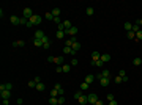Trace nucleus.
Returning <instances> with one entry per match:
<instances>
[{"mask_svg": "<svg viewBox=\"0 0 142 105\" xmlns=\"http://www.w3.org/2000/svg\"><path fill=\"white\" fill-rule=\"evenodd\" d=\"M63 27H65V30H70L71 27H73V24H71L70 20H63Z\"/></svg>", "mask_w": 142, "mask_h": 105, "instance_id": "28", "label": "nucleus"}, {"mask_svg": "<svg viewBox=\"0 0 142 105\" xmlns=\"http://www.w3.org/2000/svg\"><path fill=\"white\" fill-rule=\"evenodd\" d=\"M43 42H44V44H43V49H44V50H47L49 47H51V38H49V36H44Z\"/></svg>", "mask_w": 142, "mask_h": 105, "instance_id": "9", "label": "nucleus"}, {"mask_svg": "<svg viewBox=\"0 0 142 105\" xmlns=\"http://www.w3.org/2000/svg\"><path fill=\"white\" fill-rule=\"evenodd\" d=\"M136 39H142V30L136 33Z\"/></svg>", "mask_w": 142, "mask_h": 105, "instance_id": "45", "label": "nucleus"}, {"mask_svg": "<svg viewBox=\"0 0 142 105\" xmlns=\"http://www.w3.org/2000/svg\"><path fill=\"white\" fill-rule=\"evenodd\" d=\"M95 79H96V77H95L93 74H89V75H87V77H85V80H84V82H85V83H89V85H92Z\"/></svg>", "mask_w": 142, "mask_h": 105, "instance_id": "15", "label": "nucleus"}, {"mask_svg": "<svg viewBox=\"0 0 142 105\" xmlns=\"http://www.w3.org/2000/svg\"><path fill=\"white\" fill-rule=\"evenodd\" d=\"M106 99H107V102H111V100H114V99H115V96H114L112 93H109V94H107V97H106Z\"/></svg>", "mask_w": 142, "mask_h": 105, "instance_id": "40", "label": "nucleus"}, {"mask_svg": "<svg viewBox=\"0 0 142 105\" xmlns=\"http://www.w3.org/2000/svg\"><path fill=\"white\" fill-rule=\"evenodd\" d=\"M27 22H29V19H25V17H21V25H27Z\"/></svg>", "mask_w": 142, "mask_h": 105, "instance_id": "42", "label": "nucleus"}, {"mask_svg": "<svg viewBox=\"0 0 142 105\" xmlns=\"http://www.w3.org/2000/svg\"><path fill=\"white\" fill-rule=\"evenodd\" d=\"M0 91H13V83H10V82L2 83L0 85Z\"/></svg>", "mask_w": 142, "mask_h": 105, "instance_id": "6", "label": "nucleus"}, {"mask_svg": "<svg viewBox=\"0 0 142 105\" xmlns=\"http://www.w3.org/2000/svg\"><path fill=\"white\" fill-rule=\"evenodd\" d=\"M29 88H36V82L35 80H29Z\"/></svg>", "mask_w": 142, "mask_h": 105, "instance_id": "38", "label": "nucleus"}, {"mask_svg": "<svg viewBox=\"0 0 142 105\" xmlns=\"http://www.w3.org/2000/svg\"><path fill=\"white\" fill-rule=\"evenodd\" d=\"M118 75L122 77V79H123V77H126V71H125V69H120V71H118Z\"/></svg>", "mask_w": 142, "mask_h": 105, "instance_id": "39", "label": "nucleus"}, {"mask_svg": "<svg viewBox=\"0 0 142 105\" xmlns=\"http://www.w3.org/2000/svg\"><path fill=\"white\" fill-rule=\"evenodd\" d=\"M65 30H57V33H55V36H57V39H63L65 38Z\"/></svg>", "mask_w": 142, "mask_h": 105, "instance_id": "20", "label": "nucleus"}, {"mask_svg": "<svg viewBox=\"0 0 142 105\" xmlns=\"http://www.w3.org/2000/svg\"><path fill=\"white\" fill-rule=\"evenodd\" d=\"M77 63H79V61L76 60V58H73V60H71V63H70V64H71V66H77Z\"/></svg>", "mask_w": 142, "mask_h": 105, "instance_id": "43", "label": "nucleus"}, {"mask_svg": "<svg viewBox=\"0 0 142 105\" xmlns=\"http://www.w3.org/2000/svg\"><path fill=\"white\" fill-rule=\"evenodd\" d=\"M134 24H137V25L142 28V19H141V17H139V19H136V22H134Z\"/></svg>", "mask_w": 142, "mask_h": 105, "instance_id": "44", "label": "nucleus"}, {"mask_svg": "<svg viewBox=\"0 0 142 105\" xmlns=\"http://www.w3.org/2000/svg\"><path fill=\"white\" fill-rule=\"evenodd\" d=\"M77 31H79V28L73 25V27L70 28V30H65V33H66V35H70V36H76V35H77Z\"/></svg>", "mask_w": 142, "mask_h": 105, "instance_id": "8", "label": "nucleus"}, {"mask_svg": "<svg viewBox=\"0 0 142 105\" xmlns=\"http://www.w3.org/2000/svg\"><path fill=\"white\" fill-rule=\"evenodd\" d=\"M89 88H90V85H89V83H85V82H82L81 85H79V90L82 91V93H84V91H89Z\"/></svg>", "mask_w": 142, "mask_h": 105, "instance_id": "16", "label": "nucleus"}, {"mask_svg": "<svg viewBox=\"0 0 142 105\" xmlns=\"http://www.w3.org/2000/svg\"><path fill=\"white\" fill-rule=\"evenodd\" d=\"M101 58V53L100 52H93L92 53V61H98Z\"/></svg>", "mask_w": 142, "mask_h": 105, "instance_id": "23", "label": "nucleus"}, {"mask_svg": "<svg viewBox=\"0 0 142 105\" xmlns=\"http://www.w3.org/2000/svg\"><path fill=\"white\" fill-rule=\"evenodd\" d=\"M43 39H44V38H43ZM43 39L33 38V45H35V47H43V44H44V42H43Z\"/></svg>", "mask_w": 142, "mask_h": 105, "instance_id": "14", "label": "nucleus"}, {"mask_svg": "<svg viewBox=\"0 0 142 105\" xmlns=\"http://www.w3.org/2000/svg\"><path fill=\"white\" fill-rule=\"evenodd\" d=\"M22 14H24V17H25V19H30V17H33V11H32V8H24Z\"/></svg>", "mask_w": 142, "mask_h": 105, "instance_id": "7", "label": "nucleus"}, {"mask_svg": "<svg viewBox=\"0 0 142 105\" xmlns=\"http://www.w3.org/2000/svg\"><path fill=\"white\" fill-rule=\"evenodd\" d=\"M46 35H44V31H41V30H36L35 31V38H38V39H43Z\"/></svg>", "mask_w": 142, "mask_h": 105, "instance_id": "22", "label": "nucleus"}, {"mask_svg": "<svg viewBox=\"0 0 142 105\" xmlns=\"http://www.w3.org/2000/svg\"><path fill=\"white\" fill-rule=\"evenodd\" d=\"M10 22H11L13 25H21V17H18V16H11V17H10Z\"/></svg>", "mask_w": 142, "mask_h": 105, "instance_id": "11", "label": "nucleus"}, {"mask_svg": "<svg viewBox=\"0 0 142 105\" xmlns=\"http://www.w3.org/2000/svg\"><path fill=\"white\" fill-rule=\"evenodd\" d=\"M96 79H103V77H106V79H112V74H111V71H107V69H104V71L101 72V74L95 75Z\"/></svg>", "mask_w": 142, "mask_h": 105, "instance_id": "5", "label": "nucleus"}, {"mask_svg": "<svg viewBox=\"0 0 142 105\" xmlns=\"http://www.w3.org/2000/svg\"><path fill=\"white\" fill-rule=\"evenodd\" d=\"M54 90L59 91V96H63L65 94V90H63V86H62L60 83H55V85H54Z\"/></svg>", "mask_w": 142, "mask_h": 105, "instance_id": "12", "label": "nucleus"}, {"mask_svg": "<svg viewBox=\"0 0 142 105\" xmlns=\"http://www.w3.org/2000/svg\"><path fill=\"white\" fill-rule=\"evenodd\" d=\"M126 36H128V39H136V33L134 31H128Z\"/></svg>", "mask_w": 142, "mask_h": 105, "instance_id": "34", "label": "nucleus"}, {"mask_svg": "<svg viewBox=\"0 0 142 105\" xmlns=\"http://www.w3.org/2000/svg\"><path fill=\"white\" fill-rule=\"evenodd\" d=\"M3 105H10V99H3Z\"/></svg>", "mask_w": 142, "mask_h": 105, "instance_id": "50", "label": "nucleus"}, {"mask_svg": "<svg viewBox=\"0 0 142 105\" xmlns=\"http://www.w3.org/2000/svg\"><path fill=\"white\" fill-rule=\"evenodd\" d=\"M24 45H25V42H24L22 39H18V41L13 42V47H24Z\"/></svg>", "mask_w": 142, "mask_h": 105, "instance_id": "17", "label": "nucleus"}, {"mask_svg": "<svg viewBox=\"0 0 142 105\" xmlns=\"http://www.w3.org/2000/svg\"><path fill=\"white\" fill-rule=\"evenodd\" d=\"M133 64H134V66H141L142 64V58H139V56L133 58Z\"/></svg>", "mask_w": 142, "mask_h": 105, "instance_id": "26", "label": "nucleus"}, {"mask_svg": "<svg viewBox=\"0 0 142 105\" xmlns=\"http://www.w3.org/2000/svg\"><path fill=\"white\" fill-rule=\"evenodd\" d=\"M44 19H47V20H54V16H52V13H51V11H47V13L44 14Z\"/></svg>", "mask_w": 142, "mask_h": 105, "instance_id": "31", "label": "nucleus"}, {"mask_svg": "<svg viewBox=\"0 0 142 105\" xmlns=\"http://www.w3.org/2000/svg\"><path fill=\"white\" fill-rule=\"evenodd\" d=\"M11 94H13V91H0V97L2 99H10Z\"/></svg>", "mask_w": 142, "mask_h": 105, "instance_id": "13", "label": "nucleus"}, {"mask_svg": "<svg viewBox=\"0 0 142 105\" xmlns=\"http://www.w3.org/2000/svg\"><path fill=\"white\" fill-rule=\"evenodd\" d=\"M92 66H96V68H103L104 66V63L101 60H98V61H92Z\"/></svg>", "mask_w": 142, "mask_h": 105, "instance_id": "27", "label": "nucleus"}, {"mask_svg": "<svg viewBox=\"0 0 142 105\" xmlns=\"http://www.w3.org/2000/svg\"><path fill=\"white\" fill-rule=\"evenodd\" d=\"M65 104V97L63 96H59V105H63Z\"/></svg>", "mask_w": 142, "mask_h": 105, "instance_id": "41", "label": "nucleus"}, {"mask_svg": "<svg viewBox=\"0 0 142 105\" xmlns=\"http://www.w3.org/2000/svg\"><path fill=\"white\" fill-rule=\"evenodd\" d=\"M54 22H55L57 25H60V24H62V20H60V17H54Z\"/></svg>", "mask_w": 142, "mask_h": 105, "instance_id": "46", "label": "nucleus"}, {"mask_svg": "<svg viewBox=\"0 0 142 105\" xmlns=\"http://www.w3.org/2000/svg\"><path fill=\"white\" fill-rule=\"evenodd\" d=\"M29 20H30V22H32V24H33L35 27H36V25H40V24H41L43 17H41V16H38V14H33V17H30Z\"/></svg>", "mask_w": 142, "mask_h": 105, "instance_id": "3", "label": "nucleus"}, {"mask_svg": "<svg viewBox=\"0 0 142 105\" xmlns=\"http://www.w3.org/2000/svg\"><path fill=\"white\" fill-rule=\"evenodd\" d=\"M141 30H142V28L137 25V24H133V30H131V31H134V33H137V31H141Z\"/></svg>", "mask_w": 142, "mask_h": 105, "instance_id": "33", "label": "nucleus"}, {"mask_svg": "<svg viewBox=\"0 0 142 105\" xmlns=\"http://www.w3.org/2000/svg\"><path fill=\"white\" fill-rule=\"evenodd\" d=\"M51 97H59V91L52 88V91H51Z\"/></svg>", "mask_w": 142, "mask_h": 105, "instance_id": "37", "label": "nucleus"}, {"mask_svg": "<svg viewBox=\"0 0 142 105\" xmlns=\"http://www.w3.org/2000/svg\"><path fill=\"white\" fill-rule=\"evenodd\" d=\"M103 63H107V61H111V55H107V53H104V55H101V58H100Z\"/></svg>", "mask_w": 142, "mask_h": 105, "instance_id": "25", "label": "nucleus"}, {"mask_svg": "<svg viewBox=\"0 0 142 105\" xmlns=\"http://www.w3.org/2000/svg\"><path fill=\"white\" fill-rule=\"evenodd\" d=\"M55 72H57V74H60V72H63V69H62V66H57V68H55Z\"/></svg>", "mask_w": 142, "mask_h": 105, "instance_id": "47", "label": "nucleus"}, {"mask_svg": "<svg viewBox=\"0 0 142 105\" xmlns=\"http://www.w3.org/2000/svg\"><path fill=\"white\" fill-rule=\"evenodd\" d=\"M63 56H47V61L49 63H55L57 66H63Z\"/></svg>", "mask_w": 142, "mask_h": 105, "instance_id": "2", "label": "nucleus"}, {"mask_svg": "<svg viewBox=\"0 0 142 105\" xmlns=\"http://www.w3.org/2000/svg\"><path fill=\"white\" fill-rule=\"evenodd\" d=\"M62 69H63L65 74H68V72L71 71V64H63V66H62Z\"/></svg>", "mask_w": 142, "mask_h": 105, "instance_id": "29", "label": "nucleus"}, {"mask_svg": "<svg viewBox=\"0 0 142 105\" xmlns=\"http://www.w3.org/2000/svg\"><path fill=\"white\" fill-rule=\"evenodd\" d=\"M85 13H87V16H93L95 14V10L90 6V8H87V10H85Z\"/></svg>", "mask_w": 142, "mask_h": 105, "instance_id": "32", "label": "nucleus"}, {"mask_svg": "<svg viewBox=\"0 0 142 105\" xmlns=\"http://www.w3.org/2000/svg\"><path fill=\"white\" fill-rule=\"evenodd\" d=\"M18 105H22V104H18Z\"/></svg>", "mask_w": 142, "mask_h": 105, "instance_id": "52", "label": "nucleus"}, {"mask_svg": "<svg viewBox=\"0 0 142 105\" xmlns=\"http://www.w3.org/2000/svg\"><path fill=\"white\" fill-rule=\"evenodd\" d=\"M63 53H65V55H74L73 49H71V47H68V45H65V47H63Z\"/></svg>", "mask_w": 142, "mask_h": 105, "instance_id": "19", "label": "nucleus"}, {"mask_svg": "<svg viewBox=\"0 0 142 105\" xmlns=\"http://www.w3.org/2000/svg\"><path fill=\"white\" fill-rule=\"evenodd\" d=\"M125 30H128V31H131V30H133V24H131V22H125Z\"/></svg>", "mask_w": 142, "mask_h": 105, "instance_id": "30", "label": "nucleus"}, {"mask_svg": "<svg viewBox=\"0 0 142 105\" xmlns=\"http://www.w3.org/2000/svg\"><path fill=\"white\" fill-rule=\"evenodd\" d=\"M107 105H117V100H115V99H114V100H111V102H109Z\"/></svg>", "mask_w": 142, "mask_h": 105, "instance_id": "51", "label": "nucleus"}, {"mask_svg": "<svg viewBox=\"0 0 142 105\" xmlns=\"http://www.w3.org/2000/svg\"><path fill=\"white\" fill-rule=\"evenodd\" d=\"M35 82H36V85H38V83H41V77H38V75H36V77H35Z\"/></svg>", "mask_w": 142, "mask_h": 105, "instance_id": "49", "label": "nucleus"}, {"mask_svg": "<svg viewBox=\"0 0 142 105\" xmlns=\"http://www.w3.org/2000/svg\"><path fill=\"white\" fill-rule=\"evenodd\" d=\"M87 99H89V104L90 105H93V104H96L98 96H96V93H89V94H87Z\"/></svg>", "mask_w": 142, "mask_h": 105, "instance_id": "4", "label": "nucleus"}, {"mask_svg": "<svg viewBox=\"0 0 142 105\" xmlns=\"http://www.w3.org/2000/svg\"><path fill=\"white\" fill-rule=\"evenodd\" d=\"M93 105H104V100H101V99H98V100H96V104H93Z\"/></svg>", "mask_w": 142, "mask_h": 105, "instance_id": "48", "label": "nucleus"}, {"mask_svg": "<svg viewBox=\"0 0 142 105\" xmlns=\"http://www.w3.org/2000/svg\"><path fill=\"white\" fill-rule=\"evenodd\" d=\"M111 80H112V79H106V77H103V79H100V85H101L103 88H106V86H109Z\"/></svg>", "mask_w": 142, "mask_h": 105, "instance_id": "10", "label": "nucleus"}, {"mask_svg": "<svg viewBox=\"0 0 142 105\" xmlns=\"http://www.w3.org/2000/svg\"><path fill=\"white\" fill-rule=\"evenodd\" d=\"M74 99H76V100H79V104H82V105L89 104V99H87V94H84V93H82L81 90H79L77 93H74Z\"/></svg>", "mask_w": 142, "mask_h": 105, "instance_id": "1", "label": "nucleus"}, {"mask_svg": "<svg viewBox=\"0 0 142 105\" xmlns=\"http://www.w3.org/2000/svg\"><path fill=\"white\" fill-rule=\"evenodd\" d=\"M44 90H46V86L43 85V83H38V85H36V91H41V93H43Z\"/></svg>", "mask_w": 142, "mask_h": 105, "instance_id": "35", "label": "nucleus"}, {"mask_svg": "<svg viewBox=\"0 0 142 105\" xmlns=\"http://www.w3.org/2000/svg\"><path fill=\"white\" fill-rule=\"evenodd\" d=\"M49 105H59V97H49Z\"/></svg>", "mask_w": 142, "mask_h": 105, "instance_id": "24", "label": "nucleus"}, {"mask_svg": "<svg viewBox=\"0 0 142 105\" xmlns=\"http://www.w3.org/2000/svg\"><path fill=\"white\" fill-rule=\"evenodd\" d=\"M51 13H52L54 17H60V14H62V10H60V8H54Z\"/></svg>", "mask_w": 142, "mask_h": 105, "instance_id": "18", "label": "nucleus"}, {"mask_svg": "<svg viewBox=\"0 0 142 105\" xmlns=\"http://www.w3.org/2000/svg\"><path fill=\"white\" fill-rule=\"evenodd\" d=\"M114 82L118 85V83H123V80H122V77H120V75H117V77H114Z\"/></svg>", "mask_w": 142, "mask_h": 105, "instance_id": "36", "label": "nucleus"}, {"mask_svg": "<svg viewBox=\"0 0 142 105\" xmlns=\"http://www.w3.org/2000/svg\"><path fill=\"white\" fill-rule=\"evenodd\" d=\"M71 49H73V52H74V55H76V53H77V50L79 49H81V42H74V44H73V47H71Z\"/></svg>", "mask_w": 142, "mask_h": 105, "instance_id": "21", "label": "nucleus"}, {"mask_svg": "<svg viewBox=\"0 0 142 105\" xmlns=\"http://www.w3.org/2000/svg\"><path fill=\"white\" fill-rule=\"evenodd\" d=\"M2 105H3V104H2Z\"/></svg>", "mask_w": 142, "mask_h": 105, "instance_id": "53", "label": "nucleus"}]
</instances>
